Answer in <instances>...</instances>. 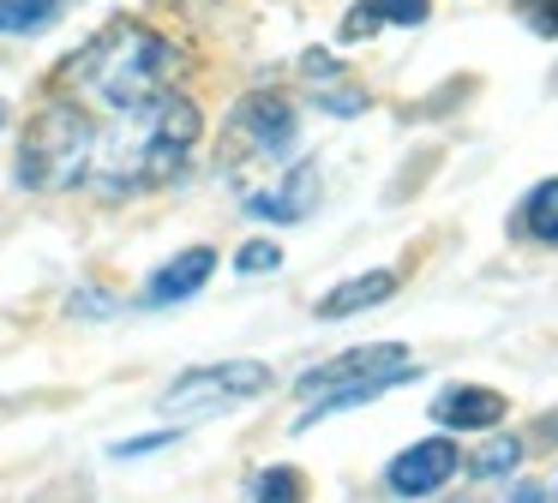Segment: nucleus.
Here are the masks:
<instances>
[{
	"mask_svg": "<svg viewBox=\"0 0 558 503\" xmlns=\"http://www.w3.org/2000/svg\"><path fill=\"white\" fill-rule=\"evenodd\" d=\"M198 132V108L186 96H157V102L133 108V114H109L90 138V168L85 186L102 192V198H133V192H150L162 180H174L193 156Z\"/></svg>",
	"mask_w": 558,
	"mask_h": 503,
	"instance_id": "1",
	"label": "nucleus"
},
{
	"mask_svg": "<svg viewBox=\"0 0 558 503\" xmlns=\"http://www.w3.org/2000/svg\"><path fill=\"white\" fill-rule=\"evenodd\" d=\"M174 90V48L138 19H114L61 66V96L85 114H133Z\"/></svg>",
	"mask_w": 558,
	"mask_h": 503,
	"instance_id": "2",
	"label": "nucleus"
},
{
	"mask_svg": "<svg viewBox=\"0 0 558 503\" xmlns=\"http://www.w3.org/2000/svg\"><path fill=\"white\" fill-rule=\"evenodd\" d=\"M90 138H97V120L85 108H73L66 96L43 102L25 126V144H19V186H31V192L85 186Z\"/></svg>",
	"mask_w": 558,
	"mask_h": 503,
	"instance_id": "3",
	"label": "nucleus"
},
{
	"mask_svg": "<svg viewBox=\"0 0 558 503\" xmlns=\"http://www.w3.org/2000/svg\"><path fill=\"white\" fill-rule=\"evenodd\" d=\"M277 383V371L265 359H217V366H193L169 383L162 395V414L169 419H205V414H222V407H241L253 395H265Z\"/></svg>",
	"mask_w": 558,
	"mask_h": 503,
	"instance_id": "4",
	"label": "nucleus"
},
{
	"mask_svg": "<svg viewBox=\"0 0 558 503\" xmlns=\"http://www.w3.org/2000/svg\"><path fill=\"white\" fill-rule=\"evenodd\" d=\"M414 371H421V366L409 359V347H402V342H373V347H349V354H337V359H325V366L301 371L294 390H301L306 402H313V395H337V390H354L361 402H378L385 390L409 383Z\"/></svg>",
	"mask_w": 558,
	"mask_h": 503,
	"instance_id": "5",
	"label": "nucleus"
},
{
	"mask_svg": "<svg viewBox=\"0 0 558 503\" xmlns=\"http://www.w3.org/2000/svg\"><path fill=\"white\" fill-rule=\"evenodd\" d=\"M294 132H301V120H294V102L277 90H253L234 102L229 114V144L246 156H282L294 144Z\"/></svg>",
	"mask_w": 558,
	"mask_h": 503,
	"instance_id": "6",
	"label": "nucleus"
},
{
	"mask_svg": "<svg viewBox=\"0 0 558 503\" xmlns=\"http://www.w3.org/2000/svg\"><path fill=\"white\" fill-rule=\"evenodd\" d=\"M462 467V450L450 438H421L385 467V486L397 498H433L438 486H450V474Z\"/></svg>",
	"mask_w": 558,
	"mask_h": 503,
	"instance_id": "7",
	"label": "nucleus"
},
{
	"mask_svg": "<svg viewBox=\"0 0 558 503\" xmlns=\"http://www.w3.org/2000/svg\"><path fill=\"white\" fill-rule=\"evenodd\" d=\"M505 407L510 402L498 390H486V383H450V390L433 395V419L445 431H486L505 419Z\"/></svg>",
	"mask_w": 558,
	"mask_h": 503,
	"instance_id": "8",
	"label": "nucleus"
},
{
	"mask_svg": "<svg viewBox=\"0 0 558 503\" xmlns=\"http://www.w3.org/2000/svg\"><path fill=\"white\" fill-rule=\"evenodd\" d=\"M313 204H318V162H294L277 192H253L246 198V216H258V222H306Z\"/></svg>",
	"mask_w": 558,
	"mask_h": 503,
	"instance_id": "9",
	"label": "nucleus"
},
{
	"mask_svg": "<svg viewBox=\"0 0 558 503\" xmlns=\"http://www.w3.org/2000/svg\"><path fill=\"white\" fill-rule=\"evenodd\" d=\"M210 270H217V252L210 246H186L174 252L169 263H157L145 282V306H174V299H193L198 287L210 282Z\"/></svg>",
	"mask_w": 558,
	"mask_h": 503,
	"instance_id": "10",
	"label": "nucleus"
},
{
	"mask_svg": "<svg viewBox=\"0 0 558 503\" xmlns=\"http://www.w3.org/2000/svg\"><path fill=\"white\" fill-rule=\"evenodd\" d=\"M397 282L402 275L397 270H361V275H349V282H337L325 299H318V318L325 323H337V318H354V311H373V306H385L390 294H397Z\"/></svg>",
	"mask_w": 558,
	"mask_h": 503,
	"instance_id": "11",
	"label": "nucleus"
},
{
	"mask_svg": "<svg viewBox=\"0 0 558 503\" xmlns=\"http://www.w3.org/2000/svg\"><path fill=\"white\" fill-rule=\"evenodd\" d=\"M426 12H433V0H361V7L342 12V42H361V36L385 30V24H402V30H414V24H426Z\"/></svg>",
	"mask_w": 558,
	"mask_h": 503,
	"instance_id": "12",
	"label": "nucleus"
},
{
	"mask_svg": "<svg viewBox=\"0 0 558 503\" xmlns=\"http://www.w3.org/2000/svg\"><path fill=\"white\" fill-rule=\"evenodd\" d=\"M301 72H306V90H313L318 102L330 108V114H354V108H366L361 90H342V66H337L330 54H306Z\"/></svg>",
	"mask_w": 558,
	"mask_h": 503,
	"instance_id": "13",
	"label": "nucleus"
},
{
	"mask_svg": "<svg viewBox=\"0 0 558 503\" xmlns=\"http://www.w3.org/2000/svg\"><path fill=\"white\" fill-rule=\"evenodd\" d=\"M522 234L558 246V180H541V186L522 198Z\"/></svg>",
	"mask_w": 558,
	"mask_h": 503,
	"instance_id": "14",
	"label": "nucleus"
},
{
	"mask_svg": "<svg viewBox=\"0 0 558 503\" xmlns=\"http://www.w3.org/2000/svg\"><path fill=\"white\" fill-rule=\"evenodd\" d=\"M246 503H306V479L301 467H265L246 479Z\"/></svg>",
	"mask_w": 558,
	"mask_h": 503,
	"instance_id": "15",
	"label": "nucleus"
},
{
	"mask_svg": "<svg viewBox=\"0 0 558 503\" xmlns=\"http://www.w3.org/2000/svg\"><path fill=\"white\" fill-rule=\"evenodd\" d=\"M61 12H66V0H0V36L7 30H19V36L49 30Z\"/></svg>",
	"mask_w": 558,
	"mask_h": 503,
	"instance_id": "16",
	"label": "nucleus"
},
{
	"mask_svg": "<svg viewBox=\"0 0 558 503\" xmlns=\"http://www.w3.org/2000/svg\"><path fill=\"white\" fill-rule=\"evenodd\" d=\"M517 462H522V438L510 431V438H486L481 450H474L469 474H474V479H498V474H510Z\"/></svg>",
	"mask_w": 558,
	"mask_h": 503,
	"instance_id": "17",
	"label": "nucleus"
},
{
	"mask_svg": "<svg viewBox=\"0 0 558 503\" xmlns=\"http://www.w3.org/2000/svg\"><path fill=\"white\" fill-rule=\"evenodd\" d=\"M277 263H282V252L270 246V240H246V246L234 252V270H241V275H270Z\"/></svg>",
	"mask_w": 558,
	"mask_h": 503,
	"instance_id": "18",
	"label": "nucleus"
},
{
	"mask_svg": "<svg viewBox=\"0 0 558 503\" xmlns=\"http://www.w3.org/2000/svg\"><path fill=\"white\" fill-rule=\"evenodd\" d=\"M181 431H145V438H126V443H114L109 455H121V462H133V455H150V450H162V443H174Z\"/></svg>",
	"mask_w": 558,
	"mask_h": 503,
	"instance_id": "19",
	"label": "nucleus"
},
{
	"mask_svg": "<svg viewBox=\"0 0 558 503\" xmlns=\"http://www.w3.org/2000/svg\"><path fill=\"white\" fill-rule=\"evenodd\" d=\"M78 306H90L85 318H109V311H114V299H109V294H73V311H78Z\"/></svg>",
	"mask_w": 558,
	"mask_h": 503,
	"instance_id": "20",
	"label": "nucleus"
},
{
	"mask_svg": "<svg viewBox=\"0 0 558 503\" xmlns=\"http://www.w3.org/2000/svg\"><path fill=\"white\" fill-rule=\"evenodd\" d=\"M534 30H541V36H558V0H553V7L534 12Z\"/></svg>",
	"mask_w": 558,
	"mask_h": 503,
	"instance_id": "21",
	"label": "nucleus"
},
{
	"mask_svg": "<svg viewBox=\"0 0 558 503\" xmlns=\"http://www.w3.org/2000/svg\"><path fill=\"white\" fill-rule=\"evenodd\" d=\"M510 503H546V491L541 486H517V491H510Z\"/></svg>",
	"mask_w": 558,
	"mask_h": 503,
	"instance_id": "22",
	"label": "nucleus"
},
{
	"mask_svg": "<svg viewBox=\"0 0 558 503\" xmlns=\"http://www.w3.org/2000/svg\"><path fill=\"white\" fill-rule=\"evenodd\" d=\"M0 126H7V102H0Z\"/></svg>",
	"mask_w": 558,
	"mask_h": 503,
	"instance_id": "23",
	"label": "nucleus"
},
{
	"mask_svg": "<svg viewBox=\"0 0 558 503\" xmlns=\"http://www.w3.org/2000/svg\"><path fill=\"white\" fill-rule=\"evenodd\" d=\"M546 503H558V486H553V498H546Z\"/></svg>",
	"mask_w": 558,
	"mask_h": 503,
	"instance_id": "24",
	"label": "nucleus"
}]
</instances>
